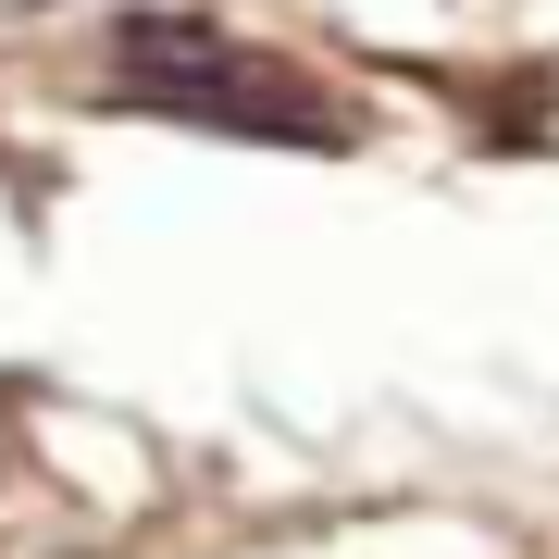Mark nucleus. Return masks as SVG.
Wrapping results in <instances>:
<instances>
[{
    "mask_svg": "<svg viewBox=\"0 0 559 559\" xmlns=\"http://www.w3.org/2000/svg\"><path fill=\"white\" fill-rule=\"evenodd\" d=\"M112 62H124L112 87H124L138 112H187V124H224V138H299V150L336 138V100H323L299 62L224 38V25H200V13H150V25H124Z\"/></svg>",
    "mask_w": 559,
    "mask_h": 559,
    "instance_id": "1",
    "label": "nucleus"
}]
</instances>
